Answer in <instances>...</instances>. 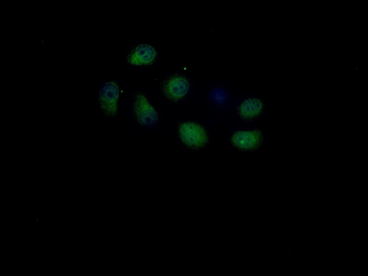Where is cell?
<instances>
[{"instance_id":"6da1fadb","label":"cell","mask_w":368,"mask_h":276,"mask_svg":"<svg viewBox=\"0 0 368 276\" xmlns=\"http://www.w3.org/2000/svg\"><path fill=\"white\" fill-rule=\"evenodd\" d=\"M177 130L180 141L189 149H204L210 143L208 130L197 121H180Z\"/></svg>"},{"instance_id":"7a4b0ae2","label":"cell","mask_w":368,"mask_h":276,"mask_svg":"<svg viewBox=\"0 0 368 276\" xmlns=\"http://www.w3.org/2000/svg\"><path fill=\"white\" fill-rule=\"evenodd\" d=\"M190 89H191V81L185 75L180 73L167 77L161 85V90L165 98L176 104L187 97Z\"/></svg>"},{"instance_id":"3957f363","label":"cell","mask_w":368,"mask_h":276,"mask_svg":"<svg viewBox=\"0 0 368 276\" xmlns=\"http://www.w3.org/2000/svg\"><path fill=\"white\" fill-rule=\"evenodd\" d=\"M133 115L142 127H152L159 120L158 112L142 92H137L134 96Z\"/></svg>"},{"instance_id":"277c9868","label":"cell","mask_w":368,"mask_h":276,"mask_svg":"<svg viewBox=\"0 0 368 276\" xmlns=\"http://www.w3.org/2000/svg\"><path fill=\"white\" fill-rule=\"evenodd\" d=\"M263 141L264 136L260 129L236 131L231 137L232 146L243 152L256 151L263 145Z\"/></svg>"},{"instance_id":"5b68a950","label":"cell","mask_w":368,"mask_h":276,"mask_svg":"<svg viewBox=\"0 0 368 276\" xmlns=\"http://www.w3.org/2000/svg\"><path fill=\"white\" fill-rule=\"evenodd\" d=\"M120 93V88L116 81H108L102 85L99 92V106L106 116L112 117L118 114Z\"/></svg>"},{"instance_id":"8992f818","label":"cell","mask_w":368,"mask_h":276,"mask_svg":"<svg viewBox=\"0 0 368 276\" xmlns=\"http://www.w3.org/2000/svg\"><path fill=\"white\" fill-rule=\"evenodd\" d=\"M158 58V52L153 46L148 43L138 45L132 49L127 60L132 66H152Z\"/></svg>"},{"instance_id":"52a82bcc","label":"cell","mask_w":368,"mask_h":276,"mask_svg":"<svg viewBox=\"0 0 368 276\" xmlns=\"http://www.w3.org/2000/svg\"><path fill=\"white\" fill-rule=\"evenodd\" d=\"M264 111V102L259 98H248L243 100L237 109L238 115L242 120L254 121L259 118Z\"/></svg>"},{"instance_id":"ba28073f","label":"cell","mask_w":368,"mask_h":276,"mask_svg":"<svg viewBox=\"0 0 368 276\" xmlns=\"http://www.w3.org/2000/svg\"><path fill=\"white\" fill-rule=\"evenodd\" d=\"M212 97L213 99L215 100V102L221 104V102H225V98H227V95H225V93L222 91V90L218 89L215 90V91L213 92Z\"/></svg>"}]
</instances>
